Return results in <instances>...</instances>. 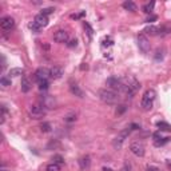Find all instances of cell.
<instances>
[{"label":"cell","instance_id":"1","mask_svg":"<svg viewBox=\"0 0 171 171\" xmlns=\"http://www.w3.org/2000/svg\"><path fill=\"white\" fill-rule=\"evenodd\" d=\"M99 99L106 104H116L119 100V96L115 91L110 88H102L99 90Z\"/></svg>","mask_w":171,"mask_h":171},{"label":"cell","instance_id":"2","mask_svg":"<svg viewBox=\"0 0 171 171\" xmlns=\"http://www.w3.org/2000/svg\"><path fill=\"white\" fill-rule=\"evenodd\" d=\"M155 98H156L155 90H152V88L147 90V91L143 94V96H142L140 107L143 108L144 111H150V110L152 108V106H154V100H155Z\"/></svg>","mask_w":171,"mask_h":171},{"label":"cell","instance_id":"3","mask_svg":"<svg viewBox=\"0 0 171 171\" xmlns=\"http://www.w3.org/2000/svg\"><path fill=\"white\" fill-rule=\"evenodd\" d=\"M46 108L44 106H38V104H34L28 108V115H30L31 119H35V120H39V119H43L46 116Z\"/></svg>","mask_w":171,"mask_h":171},{"label":"cell","instance_id":"4","mask_svg":"<svg viewBox=\"0 0 171 171\" xmlns=\"http://www.w3.org/2000/svg\"><path fill=\"white\" fill-rule=\"evenodd\" d=\"M130 132H131V128L127 127V128H124L123 131H120L119 134H118V136L112 140V146H114V148L120 150V148H122V146H123V142L126 140V138H127V136L130 135Z\"/></svg>","mask_w":171,"mask_h":171},{"label":"cell","instance_id":"5","mask_svg":"<svg viewBox=\"0 0 171 171\" xmlns=\"http://www.w3.org/2000/svg\"><path fill=\"white\" fill-rule=\"evenodd\" d=\"M138 47H139V50L143 52V54H148L150 50H151L150 40H148L147 36H146V34H143V32L138 35Z\"/></svg>","mask_w":171,"mask_h":171},{"label":"cell","instance_id":"6","mask_svg":"<svg viewBox=\"0 0 171 171\" xmlns=\"http://www.w3.org/2000/svg\"><path fill=\"white\" fill-rule=\"evenodd\" d=\"M106 84H107V87L110 90H112V91H123V80L116 78V76H111V78H108L106 80Z\"/></svg>","mask_w":171,"mask_h":171},{"label":"cell","instance_id":"7","mask_svg":"<svg viewBox=\"0 0 171 171\" xmlns=\"http://www.w3.org/2000/svg\"><path fill=\"white\" fill-rule=\"evenodd\" d=\"M130 151L138 158L144 156V154H146L144 144L142 143V142H132V143L130 144Z\"/></svg>","mask_w":171,"mask_h":171},{"label":"cell","instance_id":"8","mask_svg":"<svg viewBox=\"0 0 171 171\" xmlns=\"http://www.w3.org/2000/svg\"><path fill=\"white\" fill-rule=\"evenodd\" d=\"M48 78H51L50 70H47V68H44V67L38 68V70L35 71V74H34V79L38 83L43 82V80H48Z\"/></svg>","mask_w":171,"mask_h":171},{"label":"cell","instance_id":"9","mask_svg":"<svg viewBox=\"0 0 171 171\" xmlns=\"http://www.w3.org/2000/svg\"><path fill=\"white\" fill-rule=\"evenodd\" d=\"M0 27L3 28L4 31H11L12 28L15 27V20L11 16H4V18L0 19Z\"/></svg>","mask_w":171,"mask_h":171},{"label":"cell","instance_id":"10","mask_svg":"<svg viewBox=\"0 0 171 171\" xmlns=\"http://www.w3.org/2000/svg\"><path fill=\"white\" fill-rule=\"evenodd\" d=\"M54 40L56 43H67L68 42V32L64 30H58L54 34Z\"/></svg>","mask_w":171,"mask_h":171},{"label":"cell","instance_id":"11","mask_svg":"<svg viewBox=\"0 0 171 171\" xmlns=\"http://www.w3.org/2000/svg\"><path fill=\"white\" fill-rule=\"evenodd\" d=\"M34 22L38 24V26H40V27H47L48 26V23H50V20H48V16H46V15H43V14H38L35 16V19H34Z\"/></svg>","mask_w":171,"mask_h":171},{"label":"cell","instance_id":"12","mask_svg":"<svg viewBox=\"0 0 171 171\" xmlns=\"http://www.w3.org/2000/svg\"><path fill=\"white\" fill-rule=\"evenodd\" d=\"M43 106L44 107H48V108H55L56 107V100L54 99V96L51 95H46L43 96Z\"/></svg>","mask_w":171,"mask_h":171},{"label":"cell","instance_id":"13","mask_svg":"<svg viewBox=\"0 0 171 171\" xmlns=\"http://www.w3.org/2000/svg\"><path fill=\"white\" fill-rule=\"evenodd\" d=\"M50 74H51V78L56 80V79H60V78H62L63 74H64V71H63L62 67L55 66V67H52L51 70H50Z\"/></svg>","mask_w":171,"mask_h":171},{"label":"cell","instance_id":"14","mask_svg":"<svg viewBox=\"0 0 171 171\" xmlns=\"http://www.w3.org/2000/svg\"><path fill=\"white\" fill-rule=\"evenodd\" d=\"M31 87H32V86H31L30 79H28L27 76H23V78H22V82H20V88H22V92H24V94L30 92Z\"/></svg>","mask_w":171,"mask_h":171},{"label":"cell","instance_id":"15","mask_svg":"<svg viewBox=\"0 0 171 171\" xmlns=\"http://www.w3.org/2000/svg\"><path fill=\"white\" fill-rule=\"evenodd\" d=\"M70 91H71L72 95H75V96H78V98H84L83 90L80 88L78 84H70Z\"/></svg>","mask_w":171,"mask_h":171},{"label":"cell","instance_id":"16","mask_svg":"<svg viewBox=\"0 0 171 171\" xmlns=\"http://www.w3.org/2000/svg\"><path fill=\"white\" fill-rule=\"evenodd\" d=\"M24 74V70L20 67H16V68H11L10 72H8V76L10 78H18V76H22Z\"/></svg>","mask_w":171,"mask_h":171},{"label":"cell","instance_id":"17","mask_svg":"<svg viewBox=\"0 0 171 171\" xmlns=\"http://www.w3.org/2000/svg\"><path fill=\"white\" fill-rule=\"evenodd\" d=\"M90 165H91V159H90L88 155H86V156H83V158H80V159H79V166H80V169H82V170L88 169Z\"/></svg>","mask_w":171,"mask_h":171},{"label":"cell","instance_id":"18","mask_svg":"<svg viewBox=\"0 0 171 171\" xmlns=\"http://www.w3.org/2000/svg\"><path fill=\"white\" fill-rule=\"evenodd\" d=\"M123 8H124L126 11H130V12H135L138 10L136 4L134 3V2H130V0H127V2L123 3Z\"/></svg>","mask_w":171,"mask_h":171},{"label":"cell","instance_id":"19","mask_svg":"<svg viewBox=\"0 0 171 171\" xmlns=\"http://www.w3.org/2000/svg\"><path fill=\"white\" fill-rule=\"evenodd\" d=\"M144 32L148 35H151V36H156V35H159V28L155 27V26H148V27H146Z\"/></svg>","mask_w":171,"mask_h":171},{"label":"cell","instance_id":"20","mask_svg":"<svg viewBox=\"0 0 171 171\" xmlns=\"http://www.w3.org/2000/svg\"><path fill=\"white\" fill-rule=\"evenodd\" d=\"M156 127L159 128V131H171V124L166 123V122H158Z\"/></svg>","mask_w":171,"mask_h":171},{"label":"cell","instance_id":"21","mask_svg":"<svg viewBox=\"0 0 171 171\" xmlns=\"http://www.w3.org/2000/svg\"><path fill=\"white\" fill-rule=\"evenodd\" d=\"M154 7H155V2H151V3H147V4H144L143 6V12L144 14H151V12L154 11Z\"/></svg>","mask_w":171,"mask_h":171},{"label":"cell","instance_id":"22","mask_svg":"<svg viewBox=\"0 0 171 171\" xmlns=\"http://www.w3.org/2000/svg\"><path fill=\"white\" fill-rule=\"evenodd\" d=\"M0 84H2L3 87H10V86L12 84L11 78H10V76H7V75H3L2 78H0Z\"/></svg>","mask_w":171,"mask_h":171},{"label":"cell","instance_id":"23","mask_svg":"<svg viewBox=\"0 0 171 171\" xmlns=\"http://www.w3.org/2000/svg\"><path fill=\"white\" fill-rule=\"evenodd\" d=\"M63 119H64L66 123H72V122L76 120V114L75 112H68L67 115H64Z\"/></svg>","mask_w":171,"mask_h":171},{"label":"cell","instance_id":"24","mask_svg":"<svg viewBox=\"0 0 171 171\" xmlns=\"http://www.w3.org/2000/svg\"><path fill=\"white\" fill-rule=\"evenodd\" d=\"M170 140H171V138H161V139L154 142V144H155L156 147H161V146H165L166 143H169Z\"/></svg>","mask_w":171,"mask_h":171},{"label":"cell","instance_id":"25","mask_svg":"<svg viewBox=\"0 0 171 171\" xmlns=\"http://www.w3.org/2000/svg\"><path fill=\"white\" fill-rule=\"evenodd\" d=\"M28 28H30L32 32H35V34H39L40 30H42V27L38 26V24H36L35 22H31L30 24H28Z\"/></svg>","mask_w":171,"mask_h":171},{"label":"cell","instance_id":"26","mask_svg":"<svg viewBox=\"0 0 171 171\" xmlns=\"http://www.w3.org/2000/svg\"><path fill=\"white\" fill-rule=\"evenodd\" d=\"M126 111H127V106H126V104H119L116 107V110H115V114L119 116V115H122V114H124Z\"/></svg>","mask_w":171,"mask_h":171},{"label":"cell","instance_id":"27","mask_svg":"<svg viewBox=\"0 0 171 171\" xmlns=\"http://www.w3.org/2000/svg\"><path fill=\"white\" fill-rule=\"evenodd\" d=\"M40 130H42V132H50L52 130V127L48 122H44V123L40 124Z\"/></svg>","mask_w":171,"mask_h":171},{"label":"cell","instance_id":"28","mask_svg":"<svg viewBox=\"0 0 171 171\" xmlns=\"http://www.w3.org/2000/svg\"><path fill=\"white\" fill-rule=\"evenodd\" d=\"M47 171H60V165H58V163H50L47 166Z\"/></svg>","mask_w":171,"mask_h":171},{"label":"cell","instance_id":"29","mask_svg":"<svg viewBox=\"0 0 171 171\" xmlns=\"http://www.w3.org/2000/svg\"><path fill=\"white\" fill-rule=\"evenodd\" d=\"M50 87V83H48V80H43V82L39 83V90L40 91H46Z\"/></svg>","mask_w":171,"mask_h":171},{"label":"cell","instance_id":"30","mask_svg":"<svg viewBox=\"0 0 171 171\" xmlns=\"http://www.w3.org/2000/svg\"><path fill=\"white\" fill-rule=\"evenodd\" d=\"M52 161H54V163H58V165H63L64 163V158L62 155H54Z\"/></svg>","mask_w":171,"mask_h":171},{"label":"cell","instance_id":"31","mask_svg":"<svg viewBox=\"0 0 171 171\" xmlns=\"http://www.w3.org/2000/svg\"><path fill=\"white\" fill-rule=\"evenodd\" d=\"M54 8L52 7H48V8H43L42 10V12L40 14H43V15H46V16H48V15H51V14H54Z\"/></svg>","mask_w":171,"mask_h":171},{"label":"cell","instance_id":"32","mask_svg":"<svg viewBox=\"0 0 171 171\" xmlns=\"http://www.w3.org/2000/svg\"><path fill=\"white\" fill-rule=\"evenodd\" d=\"M84 28H87V34H88V36H90V39L92 38V34H94V31H92V28H91V26H90L88 23H84Z\"/></svg>","mask_w":171,"mask_h":171},{"label":"cell","instance_id":"33","mask_svg":"<svg viewBox=\"0 0 171 171\" xmlns=\"http://www.w3.org/2000/svg\"><path fill=\"white\" fill-rule=\"evenodd\" d=\"M84 15H86V11H82V12H79V14H75V15H72L71 18H72V19H80V18H83Z\"/></svg>","mask_w":171,"mask_h":171},{"label":"cell","instance_id":"34","mask_svg":"<svg viewBox=\"0 0 171 171\" xmlns=\"http://www.w3.org/2000/svg\"><path fill=\"white\" fill-rule=\"evenodd\" d=\"M76 46H78V40H76V39L71 40V42L68 43V47H70V48H74V47H76Z\"/></svg>","mask_w":171,"mask_h":171},{"label":"cell","instance_id":"35","mask_svg":"<svg viewBox=\"0 0 171 171\" xmlns=\"http://www.w3.org/2000/svg\"><path fill=\"white\" fill-rule=\"evenodd\" d=\"M152 138H154V140H158V139H161V138H162V132H161V131L155 132V134H154V135H152Z\"/></svg>","mask_w":171,"mask_h":171},{"label":"cell","instance_id":"36","mask_svg":"<svg viewBox=\"0 0 171 171\" xmlns=\"http://www.w3.org/2000/svg\"><path fill=\"white\" fill-rule=\"evenodd\" d=\"M128 127L131 128V130H139V128H140V126H139V124H136V123H131V124L128 126Z\"/></svg>","mask_w":171,"mask_h":171},{"label":"cell","instance_id":"37","mask_svg":"<svg viewBox=\"0 0 171 171\" xmlns=\"http://www.w3.org/2000/svg\"><path fill=\"white\" fill-rule=\"evenodd\" d=\"M158 19V16H155V15H152V16H150V18L147 19V20H146V22H147V23H152V22H155V20Z\"/></svg>","mask_w":171,"mask_h":171},{"label":"cell","instance_id":"38","mask_svg":"<svg viewBox=\"0 0 171 171\" xmlns=\"http://www.w3.org/2000/svg\"><path fill=\"white\" fill-rule=\"evenodd\" d=\"M147 171H161V170L155 167V166H147Z\"/></svg>","mask_w":171,"mask_h":171},{"label":"cell","instance_id":"39","mask_svg":"<svg viewBox=\"0 0 171 171\" xmlns=\"http://www.w3.org/2000/svg\"><path fill=\"white\" fill-rule=\"evenodd\" d=\"M120 171H131V167H130V165H124L123 167L120 169Z\"/></svg>","mask_w":171,"mask_h":171},{"label":"cell","instance_id":"40","mask_svg":"<svg viewBox=\"0 0 171 171\" xmlns=\"http://www.w3.org/2000/svg\"><path fill=\"white\" fill-rule=\"evenodd\" d=\"M166 165H167L169 170H171V161H170V159H169V161H166Z\"/></svg>","mask_w":171,"mask_h":171},{"label":"cell","instance_id":"41","mask_svg":"<svg viewBox=\"0 0 171 171\" xmlns=\"http://www.w3.org/2000/svg\"><path fill=\"white\" fill-rule=\"evenodd\" d=\"M103 171H112V169H110V167H104Z\"/></svg>","mask_w":171,"mask_h":171},{"label":"cell","instance_id":"42","mask_svg":"<svg viewBox=\"0 0 171 171\" xmlns=\"http://www.w3.org/2000/svg\"><path fill=\"white\" fill-rule=\"evenodd\" d=\"M2 171H7V170H2Z\"/></svg>","mask_w":171,"mask_h":171}]
</instances>
